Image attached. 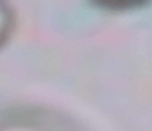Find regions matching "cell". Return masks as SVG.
<instances>
[{
    "mask_svg": "<svg viewBox=\"0 0 152 131\" xmlns=\"http://www.w3.org/2000/svg\"><path fill=\"white\" fill-rule=\"evenodd\" d=\"M10 29H12V13L7 5L0 3V44L8 38Z\"/></svg>",
    "mask_w": 152,
    "mask_h": 131,
    "instance_id": "cell-1",
    "label": "cell"
}]
</instances>
